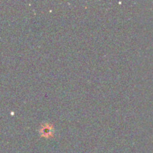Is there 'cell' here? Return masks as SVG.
<instances>
[{"label": "cell", "mask_w": 153, "mask_h": 153, "mask_svg": "<svg viewBox=\"0 0 153 153\" xmlns=\"http://www.w3.org/2000/svg\"><path fill=\"white\" fill-rule=\"evenodd\" d=\"M51 128H52V127L49 126H48L43 127V129H42L43 135L46 136V137H47V136H48V137H49V136L50 135L51 132H52V131H51Z\"/></svg>", "instance_id": "6da1fadb"}]
</instances>
